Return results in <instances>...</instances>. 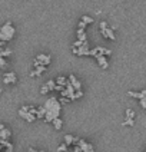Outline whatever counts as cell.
I'll return each instance as SVG.
<instances>
[{
    "instance_id": "4316f807",
    "label": "cell",
    "mask_w": 146,
    "mask_h": 152,
    "mask_svg": "<svg viewBox=\"0 0 146 152\" xmlns=\"http://www.w3.org/2000/svg\"><path fill=\"white\" fill-rule=\"evenodd\" d=\"M139 105L142 106V109L146 110V98H145V99H142V101H139Z\"/></svg>"
},
{
    "instance_id": "83f0119b",
    "label": "cell",
    "mask_w": 146,
    "mask_h": 152,
    "mask_svg": "<svg viewBox=\"0 0 146 152\" xmlns=\"http://www.w3.org/2000/svg\"><path fill=\"white\" fill-rule=\"evenodd\" d=\"M73 152H85V151H82L79 146H73Z\"/></svg>"
},
{
    "instance_id": "e0dca14e",
    "label": "cell",
    "mask_w": 146,
    "mask_h": 152,
    "mask_svg": "<svg viewBox=\"0 0 146 152\" xmlns=\"http://www.w3.org/2000/svg\"><path fill=\"white\" fill-rule=\"evenodd\" d=\"M54 80H56V85L62 86V88H66L69 85V77L66 76H57V77H54Z\"/></svg>"
},
{
    "instance_id": "ac0fdd59",
    "label": "cell",
    "mask_w": 146,
    "mask_h": 152,
    "mask_svg": "<svg viewBox=\"0 0 146 152\" xmlns=\"http://www.w3.org/2000/svg\"><path fill=\"white\" fill-rule=\"evenodd\" d=\"M76 36H77V40H79V42L87 43V36H86L85 30H79V29H77V32H76Z\"/></svg>"
},
{
    "instance_id": "603a6c76",
    "label": "cell",
    "mask_w": 146,
    "mask_h": 152,
    "mask_svg": "<svg viewBox=\"0 0 146 152\" xmlns=\"http://www.w3.org/2000/svg\"><path fill=\"white\" fill-rule=\"evenodd\" d=\"M125 116H126V119H135V112H133L132 109H126Z\"/></svg>"
},
{
    "instance_id": "d6986e66",
    "label": "cell",
    "mask_w": 146,
    "mask_h": 152,
    "mask_svg": "<svg viewBox=\"0 0 146 152\" xmlns=\"http://www.w3.org/2000/svg\"><path fill=\"white\" fill-rule=\"evenodd\" d=\"M52 125L54 126V129H56V131H60V129L63 128V121H62L60 118H57V119H54V121L52 122Z\"/></svg>"
},
{
    "instance_id": "d4e9b609",
    "label": "cell",
    "mask_w": 146,
    "mask_h": 152,
    "mask_svg": "<svg viewBox=\"0 0 146 152\" xmlns=\"http://www.w3.org/2000/svg\"><path fill=\"white\" fill-rule=\"evenodd\" d=\"M77 29H79V30H85L86 29V25L82 22V20H79V22H77Z\"/></svg>"
},
{
    "instance_id": "277c9868",
    "label": "cell",
    "mask_w": 146,
    "mask_h": 152,
    "mask_svg": "<svg viewBox=\"0 0 146 152\" xmlns=\"http://www.w3.org/2000/svg\"><path fill=\"white\" fill-rule=\"evenodd\" d=\"M50 62H52L50 55L40 53V55H37L33 59V68H36V66H44V68H47V66L50 65Z\"/></svg>"
},
{
    "instance_id": "484cf974",
    "label": "cell",
    "mask_w": 146,
    "mask_h": 152,
    "mask_svg": "<svg viewBox=\"0 0 146 152\" xmlns=\"http://www.w3.org/2000/svg\"><path fill=\"white\" fill-rule=\"evenodd\" d=\"M6 66H7V60L3 59V58H0V69L6 68Z\"/></svg>"
},
{
    "instance_id": "7a4b0ae2",
    "label": "cell",
    "mask_w": 146,
    "mask_h": 152,
    "mask_svg": "<svg viewBox=\"0 0 146 152\" xmlns=\"http://www.w3.org/2000/svg\"><path fill=\"white\" fill-rule=\"evenodd\" d=\"M36 113H37V106H33V105H25L19 109V116L29 124H32L33 121L37 119Z\"/></svg>"
},
{
    "instance_id": "f1b7e54d",
    "label": "cell",
    "mask_w": 146,
    "mask_h": 152,
    "mask_svg": "<svg viewBox=\"0 0 146 152\" xmlns=\"http://www.w3.org/2000/svg\"><path fill=\"white\" fill-rule=\"evenodd\" d=\"M4 128H6V126H4L3 124H0V131H1V129H4Z\"/></svg>"
},
{
    "instance_id": "7402d4cb",
    "label": "cell",
    "mask_w": 146,
    "mask_h": 152,
    "mask_svg": "<svg viewBox=\"0 0 146 152\" xmlns=\"http://www.w3.org/2000/svg\"><path fill=\"white\" fill-rule=\"evenodd\" d=\"M80 20H82V22H83L86 26H87V25H92V23H93V19H92L90 16H82V19H80Z\"/></svg>"
},
{
    "instance_id": "6da1fadb",
    "label": "cell",
    "mask_w": 146,
    "mask_h": 152,
    "mask_svg": "<svg viewBox=\"0 0 146 152\" xmlns=\"http://www.w3.org/2000/svg\"><path fill=\"white\" fill-rule=\"evenodd\" d=\"M43 108L46 110L44 115V121L46 122H53L54 119L60 118V110H62V105L56 98H49L47 101L43 103Z\"/></svg>"
},
{
    "instance_id": "5b68a950",
    "label": "cell",
    "mask_w": 146,
    "mask_h": 152,
    "mask_svg": "<svg viewBox=\"0 0 146 152\" xmlns=\"http://www.w3.org/2000/svg\"><path fill=\"white\" fill-rule=\"evenodd\" d=\"M99 29H100V34H102L105 39H109V40H115V39H116V34L113 32V29H112V27H108V23H106V22H100Z\"/></svg>"
},
{
    "instance_id": "8fae6325",
    "label": "cell",
    "mask_w": 146,
    "mask_h": 152,
    "mask_svg": "<svg viewBox=\"0 0 146 152\" xmlns=\"http://www.w3.org/2000/svg\"><path fill=\"white\" fill-rule=\"evenodd\" d=\"M79 138L75 135H70V134H66V135L63 136V142L68 145V146H76L77 144H79Z\"/></svg>"
},
{
    "instance_id": "30bf717a",
    "label": "cell",
    "mask_w": 146,
    "mask_h": 152,
    "mask_svg": "<svg viewBox=\"0 0 146 152\" xmlns=\"http://www.w3.org/2000/svg\"><path fill=\"white\" fill-rule=\"evenodd\" d=\"M17 82V76L15 72H7L3 75V83L4 85H15Z\"/></svg>"
},
{
    "instance_id": "4fadbf2b",
    "label": "cell",
    "mask_w": 146,
    "mask_h": 152,
    "mask_svg": "<svg viewBox=\"0 0 146 152\" xmlns=\"http://www.w3.org/2000/svg\"><path fill=\"white\" fill-rule=\"evenodd\" d=\"M128 95L130 98H135L137 101H142V99H145L146 98V89H142L140 92H136V91H129Z\"/></svg>"
},
{
    "instance_id": "ba28073f",
    "label": "cell",
    "mask_w": 146,
    "mask_h": 152,
    "mask_svg": "<svg viewBox=\"0 0 146 152\" xmlns=\"http://www.w3.org/2000/svg\"><path fill=\"white\" fill-rule=\"evenodd\" d=\"M69 83H70V86L76 91V92H82V82L77 79L75 75H69Z\"/></svg>"
},
{
    "instance_id": "cb8c5ba5",
    "label": "cell",
    "mask_w": 146,
    "mask_h": 152,
    "mask_svg": "<svg viewBox=\"0 0 146 152\" xmlns=\"http://www.w3.org/2000/svg\"><path fill=\"white\" fill-rule=\"evenodd\" d=\"M57 151H59V152H66V151H68V145L65 144V142H63V144H60L59 148H57Z\"/></svg>"
},
{
    "instance_id": "ffe728a7",
    "label": "cell",
    "mask_w": 146,
    "mask_h": 152,
    "mask_svg": "<svg viewBox=\"0 0 146 152\" xmlns=\"http://www.w3.org/2000/svg\"><path fill=\"white\" fill-rule=\"evenodd\" d=\"M44 115H46V110L43 108V105L42 106H37V113H36L37 119H44Z\"/></svg>"
},
{
    "instance_id": "9a60e30c",
    "label": "cell",
    "mask_w": 146,
    "mask_h": 152,
    "mask_svg": "<svg viewBox=\"0 0 146 152\" xmlns=\"http://www.w3.org/2000/svg\"><path fill=\"white\" fill-rule=\"evenodd\" d=\"M94 59L97 60V65H99V68L102 69H108L109 68V60L106 56H97V58H94Z\"/></svg>"
},
{
    "instance_id": "5bb4252c",
    "label": "cell",
    "mask_w": 146,
    "mask_h": 152,
    "mask_svg": "<svg viewBox=\"0 0 146 152\" xmlns=\"http://www.w3.org/2000/svg\"><path fill=\"white\" fill-rule=\"evenodd\" d=\"M10 136H12V131H10V129L4 128V129H1V131H0V141H3V142H9V141H10Z\"/></svg>"
},
{
    "instance_id": "1f68e13d",
    "label": "cell",
    "mask_w": 146,
    "mask_h": 152,
    "mask_svg": "<svg viewBox=\"0 0 146 152\" xmlns=\"http://www.w3.org/2000/svg\"><path fill=\"white\" fill-rule=\"evenodd\" d=\"M145 152H146V151H145Z\"/></svg>"
},
{
    "instance_id": "f546056e",
    "label": "cell",
    "mask_w": 146,
    "mask_h": 152,
    "mask_svg": "<svg viewBox=\"0 0 146 152\" xmlns=\"http://www.w3.org/2000/svg\"><path fill=\"white\" fill-rule=\"evenodd\" d=\"M1 92H3V89H1V85H0V98H1Z\"/></svg>"
},
{
    "instance_id": "7c38bea8",
    "label": "cell",
    "mask_w": 146,
    "mask_h": 152,
    "mask_svg": "<svg viewBox=\"0 0 146 152\" xmlns=\"http://www.w3.org/2000/svg\"><path fill=\"white\" fill-rule=\"evenodd\" d=\"M76 146H79L82 151H85V152H94V146L90 144V142L85 141V139H80V141H79V144H77Z\"/></svg>"
},
{
    "instance_id": "2e32d148",
    "label": "cell",
    "mask_w": 146,
    "mask_h": 152,
    "mask_svg": "<svg viewBox=\"0 0 146 152\" xmlns=\"http://www.w3.org/2000/svg\"><path fill=\"white\" fill-rule=\"evenodd\" d=\"M46 69L47 68H44V66H36V68L30 72V77H37V76L43 75V73L46 72Z\"/></svg>"
},
{
    "instance_id": "52a82bcc",
    "label": "cell",
    "mask_w": 146,
    "mask_h": 152,
    "mask_svg": "<svg viewBox=\"0 0 146 152\" xmlns=\"http://www.w3.org/2000/svg\"><path fill=\"white\" fill-rule=\"evenodd\" d=\"M54 88H56V80H54V79H50V80H47L44 85H42L40 93H42V95H46V93L54 91Z\"/></svg>"
},
{
    "instance_id": "8992f818",
    "label": "cell",
    "mask_w": 146,
    "mask_h": 152,
    "mask_svg": "<svg viewBox=\"0 0 146 152\" xmlns=\"http://www.w3.org/2000/svg\"><path fill=\"white\" fill-rule=\"evenodd\" d=\"M112 55V50L108 49V48H103V46H96L93 49H90V56L93 58H97V56H110Z\"/></svg>"
},
{
    "instance_id": "4dcf8cb0",
    "label": "cell",
    "mask_w": 146,
    "mask_h": 152,
    "mask_svg": "<svg viewBox=\"0 0 146 152\" xmlns=\"http://www.w3.org/2000/svg\"><path fill=\"white\" fill-rule=\"evenodd\" d=\"M39 152H43V151H39Z\"/></svg>"
},
{
    "instance_id": "3957f363",
    "label": "cell",
    "mask_w": 146,
    "mask_h": 152,
    "mask_svg": "<svg viewBox=\"0 0 146 152\" xmlns=\"http://www.w3.org/2000/svg\"><path fill=\"white\" fill-rule=\"evenodd\" d=\"M16 34V29L15 26L12 25V22H6L4 25L0 27V42L6 43V42H10Z\"/></svg>"
},
{
    "instance_id": "44dd1931",
    "label": "cell",
    "mask_w": 146,
    "mask_h": 152,
    "mask_svg": "<svg viewBox=\"0 0 146 152\" xmlns=\"http://www.w3.org/2000/svg\"><path fill=\"white\" fill-rule=\"evenodd\" d=\"M123 126H135V119H126L125 118V121H123V124H122Z\"/></svg>"
},
{
    "instance_id": "9c48e42d",
    "label": "cell",
    "mask_w": 146,
    "mask_h": 152,
    "mask_svg": "<svg viewBox=\"0 0 146 152\" xmlns=\"http://www.w3.org/2000/svg\"><path fill=\"white\" fill-rule=\"evenodd\" d=\"M72 52L76 55V56H90V49H89V45H83L82 48H72Z\"/></svg>"
}]
</instances>
